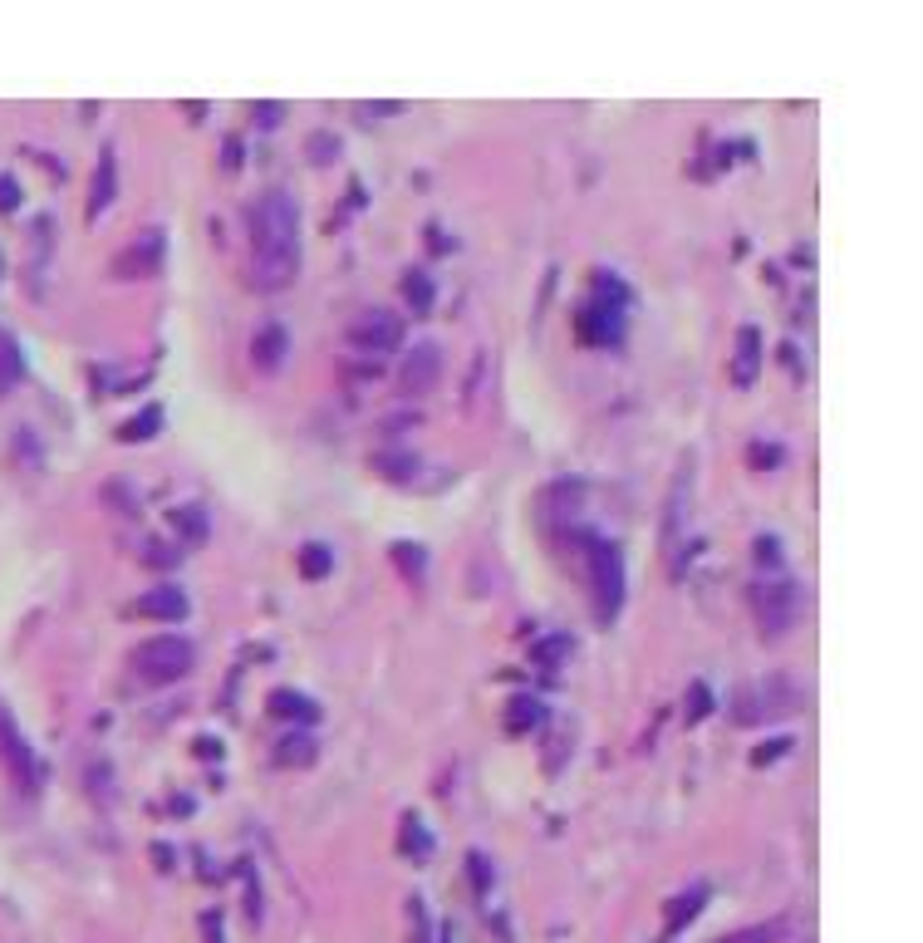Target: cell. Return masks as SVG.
Instances as JSON below:
<instances>
[{
  "label": "cell",
  "instance_id": "29",
  "mask_svg": "<svg viewBox=\"0 0 923 943\" xmlns=\"http://www.w3.org/2000/svg\"><path fill=\"white\" fill-rule=\"evenodd\" d=\"M177 560H182V550L167 546V540H147L143 546V565H153V570H172Z\"/></svg>",
  "mask_w": 923,
  "mask_h": 943
},
{
  "label": "cell",
  "instance_id": "26",
  "mask_svg": "<svg viewBox=\"0 0 923 943\" xmlns=\"http://www.w3.org/2000/svg\"><path fill=\"white\" fill-rule=\"evenodd\" d=\"M393 560H398V570L412 580V585H418V580L428 575V550L412 546V540H398V546H393Z\"/></svg>",
  "mask_w": 923,
  "mask_h": 943
},
{
  "label": "cell",
  "instance_id": "31",
  "mask_svg": "<svg viewBox=\"0 0 923 943\" xmlns=\"http://www.w3.org/2000/svg\"><path fill=\"white\" fill-rule=\"evenodd\" d=\"M707 713H712V693H707V683H693L687 688V723H703Z\"/></svg>",
  "mask_w": 923,
  "mask_h": 943
},
{
  "label": "cell",
  "instance_id": "11",
  "mask_svg": "<svg viewBox=\"0 0 923 943\" xmlns=\"http://www.w3.org/2000/svg\"><path fill=\"white\" fill-rule=\"evenodd\" d=\"M285 354H290V334H285L280 320H265L261 330L251 334V363L261 373H275L285 363Z\"/></svg>",
  "mask_w": 923,
  "mask_h": 943
},
{
  "label": "cell",
  "instance_id": "2",
  "mask_svg": "<svg viewBox=\"0 0 923 943\" xmlns=\"http://www.w3.org/2000/svg\"><path fill=\"white\" fill-rule=\"evenodd\" d=\"M624 324H628V285L614 271L595 275V300H585L575 310V334L595 349H614L624 344Z\"/></svg>",
  "mask_w": 923,
  "mask_h": 943
},
{
  "label": "cell",
  "instance_id": "14",
  "mask_svg": "<svg viewBox=\"0 0 923 943\" xmlns=\"http://www.w3.org/2000/svg\"><path fill=\"white\" fill-rule=\"evenodd\" d=\"M756 369H762V330L756 324H742L736 330V359H732V383L736 389H752Z\"/></svg>",
  "mask_w": 923,
  "mask_h": 943
},
{
  "label": "cell",
  "instance_id": "9",
  "mask_svg": "<svg viewBox=\"0 0 923 943\" xmlns=\"http://www.w3.org/2000/svg\"><path fill=\"white\" fill-rule=\"evenodd\" d=\"M437 379H442V349H437V344H412V354L403 359V369H398L403 393L422 398V393L437 389Z\"/></svg>",
  "mask_w": 923,
  "mask_h": 943
},
{
  "label": "cell",
  "instance_id": "22",
  "mask_svg": "<svg viewBox=\"0 0 923 943\" xmlns=\"http://www.w3.org/2000/svg\"><path fill=\"white\" fill-rule=\"evenodd\" d=\"M403 300H408L412 314H432V300H437V290H432V275L428 271H408V275H403Z\"/></svg>",
  "mask_w": 923,
  "mask_h": 943
},
{
  "label": "cell",
  "instance_id": "5",
  "mask_svg": "<svg viewBox=\"0 0 923 943\" xmlns=\"http://www.w3.org/2000/svg\"><path fill=\"white\" fill-rule=\"evenodd\" d=\"M163 255H167V231L147 226V231H137L133 246H123L113 255V275L118 280H153V275H163Z\"/></svg>",
  "mask_w": 923,
  "mask_h": 943
},
{
  "label": "cell",
  "instance_id": "21",
  "mask_svg": "<svg viewBox=\"0 0 923 943\" xmlns=\"http://www.w3.org/2000/svg\"><path fill=\"white\" fill-rule=\"evenodd\" d=\"M295 560H300V575H304V580L334 575V546H324V540H304Z\"/></svg>",
  "mask_w": 923,
  "mask_h": 943
},
{
  "label": "cell",
  "instance_id": "7",
  "mask_svg": "<svg viewBox=\"0 0 923 943\" xmlns=\"http://www.w3.org/2000/svg\"><path fill=\"white\" fill-rule=\"evenodd\" d=\"M349 344L363 354H388L403 344V320L388 310H363L359 320L349 324Z\"/></svg>",
  "mask_w": 923,
  "mask_h": 943
},
{
  "label": "cell",
  "instance_id": "33",
  "mask_svg": "<svg viewBox=\"0 0 923 943\" xmlns=\"http://www.w3.org/2000/svg\"><path fill=\"white\" fill-rule=\"evenodd\" d=\"M359 123H373V118H388V114H403V104H353Z\"/></svg>",
  "mask_w": 923,
  "mask_h": 943
},
{
  "label": "cell",
  "instance_id": "18",
  "mask_svg": "<svg viewBox=\"0 0 923 943\" xmlns=\"http://www.w3.org/2000/svg\"><path fill=\"white\" fill-rule=\"evenodd\" d=\"M703 899H707V890L703 884H693L687 894H678V899H668V909H663V929L668 933H678L683 923H693L697 914H703Z\"/></svg>",
  "mask_w": 923,
  "mask_h": 943
},
{
  "label": "cell",
  "instance_id": "39",
  "mask_svg": "<svg viewBox=\"0 0 923 943\" xmlns=\"http://www.w3.org/2000/svg\"><path fill=\"white\" fill-rule=\"evenodd\" d=\"M756 560H762V565H781V546H776V540H756Z\"/></svg>",
  "mask_w": 923,
  "mask_h": 943
},
{
  "label": "cell",
  "instance_id": "19",
  "mask_svg": "<svg viewBox=\"0 0 923 943\" xmlns=\"http://www.w3.org/2000/svg\"><path fill=\"white\" fill-rule=\"evenodd\" d=\"M540 723H546V703H540V697H511V707H506L511 737H526L530 727H540Z\"/></svg>",
  "mask_w": 923,
  "mask_h": 943
},
{
  "label": "cell",
  "instance_id": "37",
  "mask_svg": "<svg viewBox=\"0 0 923 943\" xmlns=\"http://www.w3.org/2000/svg\"><path fill=\"white\" fill-rule=\"evenodd\" d=\"M786 747H791V742H786V737H776V742H766V747H756V752H752V762H756V766H766V762H776V756H781V752H786Z\"/></svg>",
  "mask_w": 923,
  "mask_h": 943
},
{
  "label": "cell",
  "instance_id": "23",
  "mask_svg": "<svg viewBox=\"0 0 923 943\" xmlns=\"http://www.w3.org/2000/svg\"><path fill=\"white\" fill-rule=\"evenodd\" d=\"M157 428H163V408H157V403H147L143 413H133V418L118 428V438H123V442H147V438H157Z\"/></svg>",
  "mask_w": 923,
  "mask_h": 943
},
{
  "label": "cell",
  "instance_id": "15",
  "mask_svg": "<svg viewBox=\"0 0 923 943\" xmlns=\"http://www.w3.org/2000/svg\"><path fill=\"white\" fill-rule=\"evenodd\" d=\"M265 707H271V717H295V723H320V703L304 693H295V688H275L271 697H265Z\"/></svg>",
  "mask_w": 923,
  "mask_h": 943
},
{
  "label": "cell",
  "instance_id": "25",
  "mask_svg": "<svg viewBox=\"0 0 923 943\" xmlns=\"http://www.w3.org/2000/svg\"><path fill=\"white\" fill-rule=\"evenodd\" d=\"M172 530H177V540H187V546H202L206 540V511L202 506H177L172 511Z\"/></svg>",
  "mask_w": 923,
  "mask_h": 943
},
{
  "label": "cell",
  "instance_id": "28",
  "mask_svg": "<svg viewBox=\"0 0 923 943\" xmlns=\"http://www.w3.org/2000/svg\"><path fill=\"white\" fill-rule=\"evenodd\" d=\"M20 373H25V359H20L15 339H10V334H0V393H5Z\"/></svg>",
  "mask_w": 923,
  "mask_h": 943
},
{
  "label": "cell",
  "instance_id": "38",
  "mask_svg": "<svg viewBox=\"0 0 923 943\" xmlns=\"http://www.w3.org/2000/svg\"><path fill=\"white\" fill-rule=\"evenodd\" d=\"M20 206V187H15V177H0V212H15Z\"/></svg>",
  "mask_w": 923,
  "mask_h": 943
},
{
  "label": "cell",
  "instance_id": "42",
  "mask_svg": "<svg viewBox=\"0 0 923 943\" xmlns=\"http://www.w3.org/2000/svg\"><path fill=\"white\" fill-rule=\"evenodd\" d=\"M428 236H432V241H428V246H432V251H447V241H442V226H437V222H432V226H428Z\"/></svg>",
  "mask_w": 923,
  "mask_h": 943
},
{
  "label": "cell",
  "instance_id": "3",
  "mask_svg": "<svg viewBox=\"0 0 923 943\" xmlns=\"http://www.w3.org/2000/svg\"><path fill=\"white\" fill-rule=\"evenodd\" d=\"M128 664H133V673L147 678V683H177V678L192 673L196 648H192V638H182V634H157V638H143V644L128 654Z\"/></svg>",
  "mask_w": 923,
  "mask_h": 943
},
{
  "label": "cell",
  "instance_id": "10",
  "mask_svg": "<svg viewBox=\"0 0 923 943\" xmlns=\"http://www.w3.org/2000/svg\"><path fill=\"white\" fill-rule=\"evenodd\" d=\"M786 713H795V693L776 683L771 693H766V688L742 693V697H736V713L732 717H736V723H762V717H786Z\"/></svg>",
  "mask_w": 923,
  "mask_h": 943
},
{
  "label": "cell",
  "instance_id": "17",
  "mask_svg": "<svg viewBox=\"0 0 923 943\" xmlns=\"http://www.w3.org/2000/svg\"><path fill=\"white\" fill-rule=\"evenodd\" d=\"M369 467L379 472L383 481H418V467H422V462L412 457V452H373Z\"/></svg>",
  "mask_w": 923,
  "mask_h": 943
},
{
  "label": "cell",
  "instance_id": "27",
  "mask_svg": "<svg viewBox=\"0 0 923 943\" xmlns=\"http://www.w3.org/2000/svg\"><path fill=\"white\" fill-rule=\"evenodd\" d=\"M786 933V919H771V923H752V929H736V933H722L717 943H776Z\"/></svg>",
  "mask_w": 923,
  "mask_h": 943
},
{
  "label": "cell",
  "instance_id": "24",
  "mask_svg": "<svg viewBox=\"0 0 923 943\" xmlns=\"http://www.w3.org/2000/svg\"><path fill=\"white\" fill-rule=\"evenodd\" d=\"M570 654H575V638H570V634H546V638H536V644H530V658H536L540 668L565 664Z\"/></svg>",
  "mask_w": 923,
  "mask_h": 943
},
{
  "label": "cell",
  "instance_id": "41",
  "mask_svg": "<svg viewBox=\"0 0 923 943\" xmlns=\"http://www.w3.org/2000/svg\"><path fill=\"white\" fill-rule=\"evenodd\" d=\"M196 756H221V742H216V737H196Z\"/></svg>",
  "mask_w": 923,
  "mask_h": 943
},
{
  "label": "cell",
  "instance_id": "32",
  "mask_svg": "<svg viewBox=\"0 0 923 943\" xmlns=\"http://www.w3.org/2000/svg\"><path fill=\"white\" fill-rule=\"evenodd\" d=\"M304 153H310L314 163H329V157L339 153V138H334V133H310V143H304Z\"/></svg>",
  "mask_w": 923,
  "mask_h": 943
},
{
  "label": "cell",
  "instance_id": "6",
  "mask_svg": "<svg viewBox=\"0 0 923 943\" xmlns=\"http://www.w3.org/2000/svg\"><path fill=\"white\" fill-rule=\"evenodd\" d=\"M752 605H756V624H762V634L781 638L786 629L795 624L801 595H795V585H786V580H771V585H756L752 589Z\"/></svg>",
  "mask_w": 923,
  "mask_h": 943
},
{
  "label": "cell",
  "instance_id": "30",
  "mask_svg": "<svg viewBox=\"0 0 923 943\" xmlns=\"http://www.w3.org/2000/svg\"><path fill=\"white\" fill-rule=\"evenodd\" d=\"M403 850H408V855H428L432 850V840H428V831H422L418 815H408V821H403Z\"/></svg>",
  "mask_w": 923,
  "mask_h": 943
},
{
  "label": "cell",
  "instance_id": "40",
  "mask_svg": "<svg viewBox=\"0 0 923 943\" xmlns=\"http://www.w3.org/2000/svg\"><path fill=\"white\" fill-rule=\"evenodd\" d=\"M226 172H236V167H241V143H236V138H226Z\"/></svg>",
  "mask_w": 923,
  "mask_h": 943
},
{
  "label": "cell",
  "instance_id": "35",
  "mask_svg": "<svg viewBox=\"0 0 923 943\" xmlns=\"http://www.w3.org/2000/svg\"><path fill=\"white\" fill-rule=\"evenodd\" d=\"M746 457H752V467H776V462H781V447H766V442H752V452H746Z\"/></svg>",
  "mask_w": 923,
  "mask_h": 943
},
{
  "label": "cell",
  "instance_id": "13",
  "mask_svg": "<svg viewBox=\"0 0 923 943\" xmlns=\"http://www.w3.org/2000/svg\"><path fill=\"white\" fill-rule=\"evenodd\" d=\"M113 196H118V153L104 147V153H98V167H94V182H88V222H98V216L113 206Z\"/></svg>",
  "mask_w": 923,
  "mask_h": 943
},
{
  "label": "cell",
  "instance_id": "20",
  "mask_svg": "<svg viewBox=\"0 0 923 943\" xmlns=\"http://www.w3.org/2000/svg\"><path fill=\"white\" fill-rule=\"evenodd\" d=\"M314 756H320V742H314L310 732H290L275 742V762L280 766H310Z\"/></svg>",
  "mask_w": 923,
  "mask_h": 943
},
{
  "label": "cell",
  "instance_id": "34",
  "mask_svg": "<svg viewBox=\"0 0 923 943\" xmlns=\"http://www.w3.org/2000/svg\"><path fill=\"white\" fill-rule=\"evenodd\" d=\"M251 118L261 128H280V118H285V104H255L251 108Z\"/></svg>",
  "mask_w": 923,
  "mask_h": 943
},
{
  "label": "cell",
  "instance_id": "36",
  "mask_svg": "<svg viewBox=\"0 0 923 943\" xmlns=\"http://www.w3.org/2000/svg\"><path fill=\"white\" fill-rule=\"evenodd\" d=\"M467 864H471V880H477V890L487 894V880H491V870H487V855H481V850H471V855H467Z\"/></svg>",
  "mask_w": 923,
  "mask_h": 943
},
{
  "label": "cell",
  "instance_id": "12",
  "mask_svg": "<svg viewBox=\"0 0 923 943\" xmlns=\"http://www.w3.org/2000/svg\"><path fill=\"white\" fill-rule=\"evenodd\" d=\"M187 595L177 585H157V589H147V595H137V605H133V614L137 619H163V624H177V619H187Z\"/></svg>",
  "mask_w": 923,
  "mask_h": 943
},
{
  "label": "cell",
  "instance_id": "8",
  "mask_svg": "<svg viewBox=\"0 0 923 943\" xmlns=\"http://www.w3.org/2000/svg\"><path fill=\"white\" fill-rule=\"evenodd\" d=\"M0 762L10 766V776H15L20 791H35L39 786V766H35V752H29V742L20 737L15 717L0 707Z\"/></svg>",
  "mask_w": 923,
  "mask_h": 943
},
{
  "label": "cell",
  "instance_id": "1",
  "mask_svg": "<svg viewBox=\"0 0 923 943\" xmlns=\"http://www.w3.org/2000/svg\"><path fill=\"white\" fill-rule=\"evenodd\" d=\"M245 226H251L255 290L275 295L285 285H295V275H300V206H295V196L280 192V187L261 192L245 212Z\"/></svg>",
  "mask_w": 923,
  "mask_h": 943
},
{
  "label": "cell",
  "instance_id": "16",
  "mask_svg": "<svg viewBox=\"0 0 923 943\" xmlns=\"http://www.w3.org/2000/svg\"><path fill=\"white\" fill-rule=\"evenodd\" d=\"M683 497H693V462H683V472H678L673 491H668V516H663V546H668V550H673L678 526H683Z\"/></svg>",
  "mask_w": 923,
  "mask_h": 943
},
{
  "label": "cell",
  "instance_id": "4",
  "mask_svg": "<svg viewBox=\"0 0 923 943\" xmlns=\"http://www.w3.org/2000/svg\"><path fill=\"white\" fill-rule=\"evenodd\" d=\"M589 580H595V614L614 619L624 605V556L609 540H589Z\"/></svg>",
  "mask_w": 923,
  "mask_h": 943
}]
</instances>
